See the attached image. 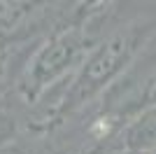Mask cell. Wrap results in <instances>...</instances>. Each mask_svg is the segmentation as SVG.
Instances as JSON below:
<instances>
[{"label": "cell", "instance_id": "cell-2", "mask_svg": "<svg viewBox=\"0 0 156 154\" xmlns=\"http://www.w3.org/2000/svg\"><path fill=\"white\" fill-rule=\"evenodd\" d=\"M114 9L117 2H96V7L84 19L47 35L35 47H30L12 84L16 103L35 110L49 103V98L58 96L84 63L89 51L96 47V42L112 28L110 26L107 31H103V21L107 24Z\"/></svg>", "mask_w": 156, "mask_h": 154}, {"label": "cell", "instance_id": "cell-1", "mask_svg": "<svg viewBox=\"0 0 156 154\" xmlns=\"http://www.w3.org/2000/svg\"><path fill=\"white\" fill-rule=\"evenodd\" d=\"M156 40V16H135L126 24H114L96 42L84 63L58 96L33 110L23 126L44 135H56L72 117L93 108Z\"/></svg>", "mask_w": 156, "mask_h": 154}, {"label": "cell", "instance_id": "cell-4", "mask_svg": "<svg viewBox=\"0 0 156 154\" xmlns=\"http://www.w3.org/2000/svg\"><path fill=\"white\" fill-rule=\"evenodd\" d=\"M56 135L35 133L26 126H14L9 119L0 131V154H56Z\"/></svg>", "mask_w": 156, "mask_h": 154}, {"label": "cell", "instance_id": "cell-3", "mask_svg": "<svg viewBox=\"0 0 156 154\" xmlns=\"http://www.w3.org/2000/svg\"><path fill=\"white\" fill-rule=\"evenodd\" d=\"M154 108H156V63L144 70H135V65H133L93 105V110L112 119L119 128Z\"/></svg>", "mask_w": 156, "mask_h": 154}]
</instances>
